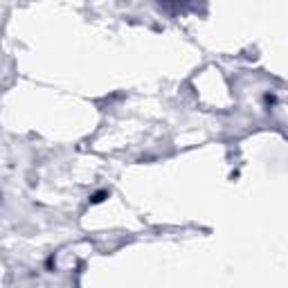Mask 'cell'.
<instances>
[{"label": "cell", "mask_w": 288, "mask_h": 288, "mask_svg": "<svg viewBox=\"0 0 288 288\" xmlns=\"http://www.w3.org/2000/svg\"><path fill=\"white\" fill-rule=\"evenodd\" d=\"M106 198V191H99V194L93 196V203H102V200Z\"/></svg>", "instance_id": "6da1fadb"}]
</instances>
